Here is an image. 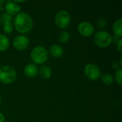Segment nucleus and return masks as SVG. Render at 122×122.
<instances>
[{
	"label": "nucleus",
	"instance_id": "nucleus-26",
	"mask_svg": "<svg viewBox=\"0 0 122 122\" xmlns=\"http://www.w3.org/2000/svg\"><path fill=\"white\" fill-rule=\"evenodd\" d=\"M0 104H1V97H0Z\"/></svg>",
	"mask_w": 122,
	"mask_h": 122
},
{
	"label": "nucleus",
	"instance_id": "nucleus-23",
	"mask_svg": "<svg viewBox=\"0 0 122 122\" xmlns=\"http://www.w3.org/2000/svg\"><path fill=\"white\" fill-rule=\"evenodd\" d=\"M119 39H120V37H119V36H116V35H114V36H113V38H112V40H114V42H116V43H117V41H118Z\"/></svg>",
	"mask_w": 122,
	"mask_h": 122
},
{
	"label": "nucleus",
	"instance_id": "nucleus-15",
	"mask_svg": "<svg viewBox=\"0 0 122 122\" xmlns=\"http://www.w3.org/2000/svg\"><path fill=\"white\" fill-rule=\"evenodd\" d=\"M12 21V16L9 14L4 12L2 13L0 16V23L1 24H9Z\"/></svg>",
	"mask_w": 122,
	"mask_h": 122
},
{
	"label": "nucleus",
	"instance_id": "nucleus-13",
	"mask_svg": "<svg viewBox=\"0 0 122 122\" xmlns=\"http://www.w3.org/2000/svg\"><path fill=\"white\" fill-rule=\"evenodd\" d=\"M122 19H119L116 20L113 24V31L114 35L121 37L122 36Z\"/></svg>",
	"mask_w": 122,
	"mask_h": 122
},
{
	"label": "nucleus",
	"instance_id": "nucleus-22",
	"mask_svg": "<svg viewBox=\"0 0 122 122\" xmlns=\"http://www.w3.org/2000/svg\"><path fill=\"white\" fill-rule=\"evenodd\" d=\"M112 67H113V69H116V70H118L119 68V64L117 63V62H116V61H114V62H113V64H112Z\"/></svg>",
	"mask_w": 122,
	"mask_h": 122
},
{
	"label": "nucleus",
	"instance_id": "nucleus-1",
	"mask_svg": "<svg viewBox=\"0 0 122 122\" xmlns=\"http://www.w3.org/2000/svg\"><path fill=\"white\" fill-rule=\"evenodd\" d=\"M14 26L21 33L29 31L33 26V20L31 16L25 12L19 13L14 18Z\"/></svg>",
	"mask_w": 122,
	"mask_h": 122
},
{
	"label": "nucleus",
	"instance_id": "nucleus-24",
	"mask_svg": "<svg viewBox=\"0 0 122 122\" xmlns=\"http://www.w3.org/2000/svg\"><path fill=\"white\" fill-rule=\"evenodd\" d=\"M4 122V116L2 113L0 112V122Z\"/></svg>",
	"mask_w": 122,
	"mask_h": 122
},
{
	"label": "nucleus",
	"instance_id": "nucleus-21",
	"mask_svg": "<svg viewBox=\"0 0 122 122\" xmlns=\"http://www.w3.org/2000/svg\"><path fill=\"white\" fill-rule=\"evenodd\" d=\"M117 47H118L119 51V52H122V39H121L117 41Z\"/></svg>",
	"mask_w": 122,
	"mask_h": 122
},
{
	"label": "nucleus",
	"instance_id": "nucleus-5",
	"mask_svg": "<svg viewBox=\"0 0 122 122\" xmlns=\"http://www.w3.org/2000/svg\"><path fill=\"white\" fill-rule=\"evenodd\" d=\"M55 23L60 29H65L70 24L71 16L66 10H61L55 16Z\"/></svg>",
	"mask_w": 122,
	"mask_h": 122
},
{
	"label": "nucleus",
	"instance_id": "nucleus-4",
	"mask_svg": "<svg viewBox=\"0 0 122 122\" xmlns=\"http://www.w3.org/2000/svg\"><path fill=\"white\" fill-rule=\"evenodd\" d=\"M94 41L95 44L100 47H107L112 41V37L108 31L101 30L95 33Z\"/></svg>",
	"mask_w": 122,
	"mask_h": 122
},
{
	"label": "nucleus",
	"instance_id": "nucleus-14",
	"mask_svg": "<svg viewBox=\"0 0 122 122\" xmlns=\"http://www.w3.org/2000/svg\"><path fill=\"white\" fill-rule=\"evenodd\" d=\"M9 46V39L8 36L0 34V51H5Z\"/></svg>",
	"mask_w": 122,
	"mask_h": 122
},
{
	"label": "nucleus",
	"instance_id": "nucleus-11",
	"mask_svg": "<svg viewBox=\"0 0 122 122\" xmlns=\"http://www.w3.org/2000/svg\"><path fill=\"white\" fill-rule=\"evenodd\" d=\"M49 52L52 56L55 58H59L64 54V49L59 44H53L50 47Z\"/></svg>",
	"mask_w": 122,
	"mask_h": 122
},
{
	"label": "nucleus",
	"instance_id": "nucleus-16",
	"mask_svg": "<svg viewBox=\"0 0 122 122\" xmlns=\"http://www.w3.org/2000/svg\"><path fill=\"white\" fill-rule=\"evenodd\" d=\"M69 38H70V35L67 31H63L60 32V34H59V41L60 42L62 43L66 42L69 40Z\"/></svg>",
	"mask_w": 122,
	"mask_h": 122
},
{
	"label": "nucleus",
	"instance_id": "nucleus-9",
	"mask_svg": "<svg viewBox=\"0 0 122 122\" xmlns=\"http://www.w3.org/2000/svg\"><path fill=\"white\" fill-rule=\"evenodd\" d=\"M20 9H21V8H20L19 5L14 1H9L5 4V10H6V13L9 14L10 15L19 13Z\"/></svg>",
	"mask_w": 122,
	"mask_h": 122
},
{
	"label": "nucleus",
	"instance_id": "nucleus-10",
	"mask_svg": "<svg viewBox=\"0 0 122 122\" xmlns=\"http://www.w3.org/2000/svg\"><path fill=\"white\" fill-rule=\"evenodd\" d=\"M24 74L29 77H34L38 73V67L34 64L30 63L25 66L24 69Z\"/></svg>",
	"mask_w": 122,
	"mask_h": 122
},
{
	"label": "nucleus",
	"instance_id": "nucleus-2",
	"mask_svg": "<svg viewBox=\"0 0 122 122\" xmlns=\"http://www.w3.org/2000/svg\"><path fill=\"white\" fill-rule=\"evenodd\" d=\"M16 77V72L14 67L8 65L0 68V81L4 84H10L14 81Z\"/></svg>",
	"mask_w": 122,
	"mask_h": 122
},
{
	"label": "nucleus",
	"instance_id": "nucleus-8",
	"mask_svg": "<svg viewBox=\"0 0 122 122\" xmlns=\"http://www.w3.org/2000/svg\"><path fill=\"white\" fill-rule=\"evenodd\" d=\"M78 30L79 33L85 36H89L93 34L94 29L93 25L89 21H81L78 26Z\"/></svg>",
	"mask_w": 122,
	"mask_h": 122
},
{
	"label": "nucleus",
	"instance_id": "nucleus-18",
	"mask_svg": "<svg viewBox=\"0 0 122 122\" xmlns=\"http://www.w3.org/2000/svg\"><path fill=\"white\" fill-rule=\"evenodd\" d=\"M107 21L106 19H104V17H101L97 21V26L99 29H102L107 26Z\"/></svg>",
	"mask_w": 122,
	"mask_h": 122
},
{
	"label": "nucleus",
	"instance_id": "nucleus-7",
	"mask_svg": "<svg viewBox=\"0 0 122 122\" xmlns=\"http://www.w3.org/2000/svg\"><path fill=\"white\" fill-rule=\"evenodd\" d=\"M29 45V39L25 35H18L13 40V46L19 50H23Z\"/></svg>",
	"mask_w": 122,
	"mask_h": 122
},
{
	"label": "nucleus",
	"instance_id": "nucleus-17",
	"mask_svg": "<svg viewBox=\"0 0 122 122\" xmlns=\"http://www.w3.org/2000/svg\"><path fill=\"white\" fill-rule=\"evenodd\" d=\"M102 81L103 83H104L107 85H110L113 83L114 81V78L113 76L109 74H104L102 76Z\"/></svg>",
	"mask_w": 122,
	"mask_h": 122
},
{
	"label": "nucleus",
	"instance_id": "nucleus-19",
	"mask_svg": "<svg viewBox=\"0 0 122 122\" xmlns=\"http://www.w3.org/2000/svg\"><path fill=\"white\" fill-rule=\"evenodd\" d=\"M3 29L4 31V32L6 33H11L13 29H14V27H13V25L11 23H9V24H4L3 25Z\"/></svg>",
	"mask_w": 122,
	"mask_h": 122
},
{
	"label": "nucleus",
	"instance_id": "nucleus-3",
	"mask_svg": "<svg viewBox=\"0 0 122 122\" xmlns=\"http://www.w3.org/2000/svg\"><path fill=\"white\" fill-rule=\"evenodd\" d=\"M31 60L36 64L44 63L48 59V51L45 47L37 46L31 51Z\"/></svg>",
	"mask_w": 122,
	"mask_h": 122
},
{
	"label": "nucleus",
	"instance_id": "nucleus-25",
	"mask_svg": "<svg viewBox=\"0 0 122 122\" xmlns=\"http://www.w3.org/2000/svg\"><path fill=\"white\" fill-rule=\"evenodd\" d=\"M3 2H4V1H3V0H0V6L3 4Z\"/></svg>",
	"mask_w": 122,
	"mask_h": 122
},
{
	"label": "nucleus",
	"instance_id": "nucleus-20",
	"mask_svg": "<svg viewBox=\"0 0 122 122\" xmlns=\"http://www.w3.org/2000/svg\"><path fill=\"white\" fill-rule=\"evenodd\" d=\"M122 69H119L118 70H117L116 75H115V78H116L117 82L119 85H121V84H122Z\"/></svg>",
	"mask_w": 122,
	"mask_h": 122
},
{
	"label": "nucleus",
	"instance_id": "nucleus-6",
	"mask_svg": "<svg viewBox=\"0 0 122 122\" xmlns=\"http://www.w3.org/2000/svg\"><path fill=\"white\" fill-rule=\"evenodd\" d=\"M84 72L85 76L90 80H97L101 76L100 69L94 64H89L86 65Z\"/></svg>",
	"mask_w": 122,
	"mask_h": 122
},
{
	"label": "nucleus",
	"instance_id": "nucleus-12",
	"mask_svg": "<svg viewBox=\"0 0 122 122\" xmlns=\"http://www.w3.org/2000/svg\"><path fill=\"white\" fill-rule=\"evenodd\" d=\"M39 73L40 76L44 79L50 78L51 74H52V71H51V68L48 66H46V65H44V66L40 67Z\"/></svg>",
	"mask_w": 122,
	"mask_h": 122
}]
</instances>
